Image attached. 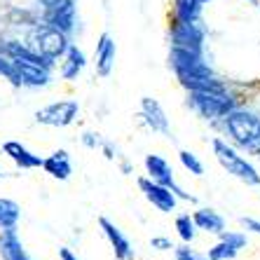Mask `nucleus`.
<instances>
[{"label":"nucleus","instance_id":"obj_8","mask_svg":"<svg viewBox=\"0 0 260 260\" xmlns=\"http://www.w3.org/2000/svg\"><path fill=\"white\" fill-rule=\"evenodd\" d=\"M33 40H36V52H40L43 56H47V59H52V61L66 54L68 45H71L66 33H61V30L52 28V26L40 28Z\"/></svg>","mask_w":260,"mask_h":260},{"label":"nucleus","instance_id":"obj_4","mask_svg":"<svg viewBox=\"0 0 260 260\" xmlns=\"http://www.w3.org/2000/svg\"><path fill=\"white\" fill-rule=\"evenodd\" d=\"M171 68H174L176 78L185 82V80H192V78H202V75H213L211 68L204 63V56L202 54H194L190 49H183V47H171Z\"/></svg>","mask_w":260,"mask_h":260},{"label":"nucleus","instance_id":"obj_31","mask_svg":"<svg viewBox=\"0 0 260 260\" xmlns=\"http://www.w3.org/2000/svg\"><path fill=\"white\" fill-rule=\"evenodd\" d=\"M59 258H61V260H80L78 255L73 253L71 248H66V246H61V248H59Z\"/></svg>","mask_w":260,"mask_h":260},{"label":"nucleus","instance_id":"obj_6","mask_svg":"<svg viewBox=\"0 0 260 260\" xmlns=\"http://www.w3.org/2000/svg\"><path fill=\"white\" fill-rule=\"evenodd\" d=\"M80 113L78 101H56L36 113V120L47 127H68Z\"/></svg>","mask_w":260,"mask_h":260},{"label":"nucleus","instance_id":"obj_25","mask_svg":"<svg viewBox=\"0 0 260 260\" xmlns=\"http://www.w3.org/2000/svg\"><path fill=\"white\" fill-rule=\"evenodd\" d=\"M178 159H181V164H183V167H185V169H188L192 176H202V174H204V164L197 159V155H194V152L181 150V152H178Z\"/></svg>","mask_w":260,"mask_h":260},{"label":"nucleus","instance_id":"obj_7","mask_svg":"<svg viewBox=\"0 0 260 260\" xmlns=\"http://www.w3.org/2000/svg\"><path fill=\"white\" fill-rule=\"evenodd\" d=\"M145 169H148V178H150V181H155V183H159V185H167L169 190H174V194L178 197V200L197 202L192 194L183 192V190L176 185L174 169H171L169 162H167L164 157H159V155H148V157H145Z\"/></svg>","mask_w":260,"mask_h":260},{"label":"nucleus","instance_id":"obj_28","mask_svg":"<svg viewBox=\"0 0 260 260\" xmlns=\"http://www.w3.org/2000/svg\"><path fill=\"white\" fill-rule=\"evenodd\" d=\"M176 260H209V258L194 253L192 248H188V246H181V248H176Z\"/></svg>","mask_w":260,"mask_h":260},{"label":"nucleus","instance_id":"obj_15","mask_svg":"<svg viewBox=\"0 0 260 260\" xmlns=\"http://www.w3.org/2000/svg\"><path fill=\"white\" fill-rule=\"evenodd\" d=\"M115 40L110 38V33H101L96 43V73L101 78H108L110 71H113V63H115Z\"/></svg>","mask_w":260,"mask_h":260},{"label":"nucleus","instance_id":"obj_34","mask_svg":"<svg viewBox=\"0 0 260 260\" xmlns=\"http://www.w3.org/2000/svg\"><path fill=\"white\" fill-rule=\"evenodd\" d=\"M200 3H202V5H206V3H211V0H200Z\"/></svg>","mask_w":260,"mask_h":260},{"label":"nucleus","instance_id":"obj_35","mask_svg":"<svg viewBox=\"0 0 260 260\" xmlns=\"http://www.w3.org/2000/svg\"><path fill=\"white\" fill-rule=\"evenodd\" d=\"M0 178H3V174H0Z\"/></svg>","mask_w":260,"mask_h":260},{"label":"nucleus","instance_id":"obj_20","mask_svg":"<svg viewBox=\"0 0 260 260\" xmlns=\"http://www.w3.org/2000/svg\"><path fill=\"white\" fill-rule=\"evenodd\" d=\"M63 56H66V61H63V68H61V78L63 80H75L87 63L85 52H82L78 45H68V49H66V54Z\"/></svg>","mask_w":260,"mask_h":260},{"label":"nucleus","instance_id":"obj_13","mask_svg":"<svg viewBox=\"0 0 260 260\" xmlns=\"http://www.w3.org/2000/svg\"><path fill=\"white\" fill-rule=\"evenodd\" d=\"M141 113H143L145 122H148V127H150L152 132H159L162 136H169L171 134L167 113H164V108L159 106V101H155V99H150V96H143L141 99Z\"/></svg>","mask_w":260,"mask_h":260},{"label":"nucleus","instance_id":"obj_10","mask_svg":"<svg viewBox=\"0 0 260 260\" xmlns=\"http://www.w3.org/2000/svg\"><path fill=\"white\" fill-rule=\"evenodd\" d=\"M139 188H141V192L145 194V200L150 202L152 206H157L162 213L176 211L178 197H176L174 190H169L167 185H159V183L150 181V178H139Z\"/></svg>","mask_w":260,"mask_h":260},{"label":"nucleus","instance_id":"obj_33","mask_svg":"<svg viewBox=\"0 0 260 260\" xmlns=\"http://www.w3.org/2000/svg\"><path fill=\"white\" fill-rule=\"evenodd\" d=\"M248 3H251V5H258V3H260V0H248Z\"/></svg>","mask_w":260,"mask_h":260},{"label":"nucleus","instance_id":"obj_14","mask_svg":"<svg viewBox=\"0 0 260 260\" xmlns=\"http://www.w3.org/2000/svg\"><path fill=\"white\" fill-rule=\"evenodd\" d=\"M3 152L17 164L19 169H40V167H43V157H40V155H33V152H30L26 145L19 143V141H7V143H3Z\"/></svg>","mask_w":260,"mask_h":260},{"label":"nucleus","instance_id":"obj_23","mask_svg":"<svg viewBox=\"0 0 260 260\" xmlns=\"http://www.w3.org/2000/svg\"><path fill=\"white\" fill-rule=\"evenodd\" d=\"M176 230H178V237H181L185 244H190L197 235V225H194L192 216L190 213H181V216L176 218Z\"/></svg>","mask_w":260,"mask_h":260},{"label":"nucleus","instance_id":"obj_12","mask_svg":"<svg viewBox=\"0 0 260 260\" xmlns=\"http://www.w3.org/2000/svg\"><path fill=\"white\" fill-rule=\"evenodd\" d=\"M0 54H5L7 59H12V61H24V63H33V66H43V68H47V71H52V68H54V61H52V59L43 56L40 52H33V49H28L26 45H21V43H7V45H3Z\"/></svg>","mask_w":260,"mask_h":260},{"label":"nucleus","instance_id":"obj_22","mask_svg":"<svg viewBox=\"0 0 260 260\" xmlns=\"http://www.w3.org/2000/svg\"><path fill=\"white\" fill-rule=\"evenodd\" d=\"M19 218H21V209H19L17 202L0 197V230H7V228H17Z\"/></svg>","mask_w":260,"mask_h":260},{"label":"nucleus","instance_id":"obj_21","mask_svg":"<svg viewBox=\"0 0 260 260\" xmlns=\"http://www.w3.org/2000/svg\"><path fill=\"white\" fill-rule=\"evenodd\" d=\"M202 14L200 0H174V19L176 21H194Z\"/></svg>","mask_w":260,"mask_h":260},{"label":"nucleus","instance_id":"obj_19","mask_svg":"<svg viewBox=\"0 0 260 260\" xmlns=\"http://www.w3.org/2000/svg\"><path fill=\"white\" fill-rule=\"evenodd\" d=\"M192 220L200 230L209 232V235H220L225 230V218L216 213L213 209H197L192 213Z\"/></svg>","mask_w":260,"mask_h":260},{"label":"nucleus","instance_id":"obj_9","mask_svg":"<svg viewBox=\"0 0 260 260\" xmlns=\"http://www.w3.org/2000/svg\"><path fill=\"white\" fill-rule=\"evenodd\" d=\"M45 24L68 36L73 26H75V5H73V0H49L47 12H45Z\"/></svg>","mask_w":260,"mask_h":260},{"label":"nucleus","instance_id":"obj_24","mask_svg":"<svg viewBox=\"0 0 260 260\" xmlns=\"http://www.w3.org/2000/svg\"><path fill=\"white\" fill-rule=\"evenodd\" d=\"M237 253H239V248H235L230 242L220 239L213 248H209V255H206V258L209 260H235Z\"/></svg>","mask_w":260,"mask_h":260},{"label":"nucleus","instance_id":"obj_32","mask_svg":"<svg viewBox=\"0 0 260 260\" xmlns=\"http://www.w3.org/2000/svg\"><path fill=\"white\" fill-rule=\"evenodd\" d=\"M82 141H85V145H89V148H96V145L101 143V141H99L94 134H85V139H82Z\"/></svg>","mask_w":260,"mask_h":260},{"label":"nucleus","instance_id":"obj_16","mask_svg":"<svg viewBox=\"0 0 260 260\" xmlns=\"http://www.w3.org/2000/svg\"><path fill=\"white\" fill-rule=\"evenodd\" d=\"M0 258L3 260H28L26 248L17 235V228L0 230Z\"/></svg>","mask_w":260,"mask_h":260},{"label":"nucleus","instance_id":"obj_27","mask_svg":"<svg viewBox=\"0 0 260 260\" xmlns=\"http://www.w3.org/2000/svg\"><path fill=\"white\" fill-rule=\"evenodd\" d=\"M218 237H220V239H225V242H230L232 246L239 248V251H242V248L248 244V237L244 235V232H225V230H223Z\"/></svg>","mask_w":260,"mask_h":260},{"label":"nucleus","instance_id":"obj_26","mask_svg":"<svg viewBox=\"0 0 260 260\" xmlns=\"http://www.w3.org/2000/svg\"><path fill=\"white\" fill-rule=\"evenodd\" d=\"M0 75H5L14 87H21V78H19V73H17V66H14V61L7 59L5 54H0Z\"/></svg>","mask_w":260,"mask_h":260},{"label":"nucleus","instance_id":"obj_17","mask_svg":"<svg viewBox=\"0 0 260 260\" xmlns=\"http://www.w3.org/2000/svg\"><path fill=\"white\" fill-rule=\"evenodd\" d=\"M17 73L21 78V85L26 87H47L52 75H49L47 68L43 66H33V63H24V61H14Z\"/></svg>","mask_w":260,"mask_h":260},{"label":"nucleus","instance_id":"obj_1","mask_svg":"<svg viewBox=\"0 0 260 260\" xmlns=\"http://www.w3.org/2000/svg\"><path fill=\"white\" fill-rule=\"evenodd\" d=\"M225 129L242 150L258 155L260 152V117L248 110H230L225 115Z\"/></svg>","mask_w":260,"mask_h":260},{"label":"nucleus","instance_id":"obj_18","mask_svg":"<svg viewBox=\"0 0 260 260\" xmlns=\"http://www.w3.org/2000/svg\"><path fill=\"white\" fill-rule=\"evenodd\" d=\"M43 169L47 171L49 176H54L59 181H68L73 174V167H71V157H68L66 150H56L52 152L47 159H43Z\"/></svg>","mask_w":260,"mask_h":260},{"label":"nucleus","instance_id":"obj_29","mask_svg":"<svg viewBox=\"0 0 260 260\" xmlns=\"http://www.w3.org/2000/svg\"><path fill=\"white\" fill-rule=\"evenodd\" d=\"M150 246L157 248V251H171V248H174V244H171V239H167V237H152Z\"/></svg>","mask_w":260,"mask_h":260},{"label":"nucleus","instance_id":"obj_2","mask_svg":"<svg viewBox=\"0 0 260 260\" xmlns=\"http://www.w3.org/2000/svg\"><path fill=\"white\" fill-rule=\"evenodd\" d=\"M211 145H213V155H216L218 164H220L228 174L239 178V181L246 183V185H260L258 169H255L251 162H246L232 145H228L223 139H213Z\"/></svg>","mask_w":260,"mask_h":260},{"label":"nucleus","instance_id":"obj_30","mask_svg":"<svg viewBox=\"0 0 260 260\" xmlns=\"http://www.w3.org/2000/svg\"><path fill=\"white\" fill-rule=\"evenodd\" d=\"M242 225L246 228V230H251V232H255V235H260V220H255V218H246V216H244V218H242Z\"/></svg>","mask_w":260,"mask_h":260},{"label":"nucleus","instance_id":"obj_36","mask_svg":"<svg viewBox=\"0 0 260 260\" xmlns=\"http://www.w3.org/2000/svg\"><path fill=\"white\" fill-rule=\"evenodd\" d=\"M28 260H30V258H28Z\"/></svg>","mask_w":260,"mask_h":260},{"label":"nucleus","instance_id":"obj_5","mask_svg":"<svg viewBox=\"0 0 260 260\" xmlns=\"http://www.w3.org/2000/svg\"><path fill=\"white\" fill-rule=\"evenodd\" d=\"M171 40H174V47H183L194 52V54H202V49H204V26L200 24V19H194V21H176L174 19Z\"/></svg>","mask_w":260,"mask_h":260},{"label":"nucleus","instance_id":"obj_11","mask_svg":"<svg viewBox=\"0 0 260 260\" xmlns=\"http://www.w3.org/2000/svg\"><path fill=\"white\" fill-rule=\"evenodd\" d=\"M99 228H101L103 235H106V239L110 242V246H113V251H115V258L117 260H132L134 258L132 244H129V239L122 235V230L117 228L115 223H110L106 216H101V218H99Z\"/></svg>","mask_w":260,"mask_h":260},{"label":"nucleus","instance_id":"obj_3","mask_svg":"<svg viewBox=\"0 0 260 260\" xmlns=\"http://www.w3.org/2000/svg\"><path fill=\"white\" fill-rule=\"evenodd\" d=\"M190 106L204 120H216L235 110V99L228 94V89H200L190 91Z\"/></svg>","mask_w":260,"mask_h":260}]
</instances>
